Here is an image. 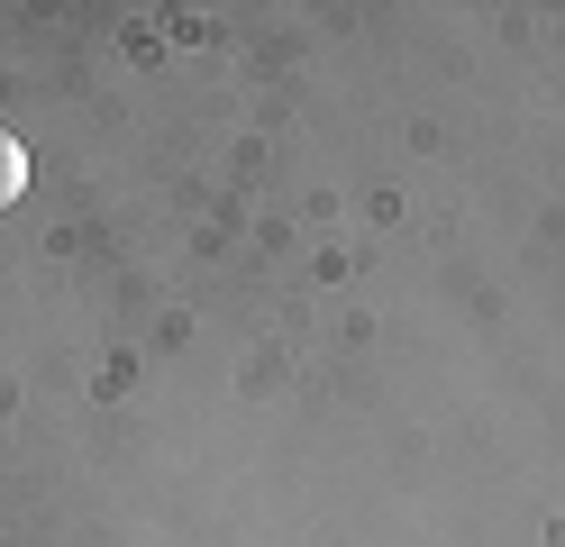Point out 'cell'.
<instances>
[{
  "mask_svg": "<svg viewBox=\"0 0 565 547\" xmlns=\"http://www.w3.org/2000/svg\"><path fill=\"white\" fill-rule=\"evenodd\" d=\"M28 192V156H19V137L0 128V201H19Z\"/></svg>",
  "mask_w": 565,
  "mask_h": 547,
  "instance_id": "1",
  "label": "cell"
}]
</instances>
